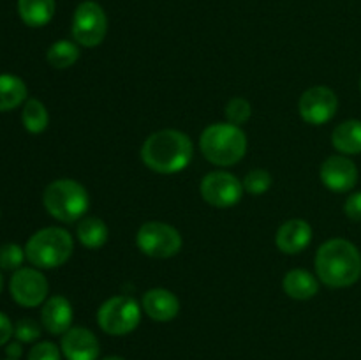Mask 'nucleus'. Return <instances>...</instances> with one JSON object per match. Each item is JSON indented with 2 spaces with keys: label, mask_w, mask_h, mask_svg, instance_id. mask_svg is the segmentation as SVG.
Segmentation results:
<instances>
[{
  "label": "nucleus",
  "mask_w": 361,
  "mask_h": 360,
  "mask_svg": "<svg viewBox=\"0 0 361 360\" xmlns=\"http://www.w3.org/2000/svg\"><path fill=\"white\" fill-rule=\"evenodd\" d=\"M141 161L161 175H175L189 168L194 157V143L189 134L178 129L152 133L141 147Z\"/></svg>",
  "instance_id": "1"
},
{
  "label": "nucleus",
  "mask_w": 361,
  "mask_h": 360,
  "mask_svg": "<svg viewBox=\"0 0 361 360\" xmlns=\"http://www.w3.org/2000/svg\"><path fill=\"white\" fill-rule=\"evenodd\" d=\"M316 275L328 288H349L361 277V253L345 239H330L316 253Z\"/></svg>",
  "instance_id": "2"
},
{
  "label": "nucleus",
  "mask_w": 361,
  "mask_h": 360,
  "mask_svg": "<svg viewBox=\"0 0 361 360\" xmlns=\"http://www.w3.org/2000/svg\"><path fill=\"white\" fill-rule=\"evenodd\" d=\"M247 134L229 122H215L200 136V150L215 166H233L247 154Z\"/></svg>",
  "instance_id": "3"
},
{
  "label": "nucleus",
  "mask_w": 361,
  "mask_h": 360,
  "mask_svg": "<svg viewBox=\"0 0 361 360\" xmlns=\"http://www.w3.org/2000/svg\"><path fill=\"white\" fill-rule=\"evenodd\" d=\"M74 239L67 229L48 226L35 232L25 244L27 260L39 270L59 268L73 256Z\"/></svg>",
  "instance_id": "4"
},
{
  "label": "nucleus",
  "mask_w": 361,
  "mask_h": 360,
  "mask_svg": "<svg viewBox=\"0 0 361 360\" xmlns=\"http://www.w3.org/2000/svg\"><path fill=\"white\" fill-rule=\"evenodd\" d=\"M42 205L60 222H78L90 208V196L83 184L73 179L53 180L42 193Z\"/></svg>",
  "instance_id": "5"
},
{
  "label": "nucleus",
  "mask_w": 361,
  "mask_h": 360,
  "mask_svg": "<svg viewBox=\"0 0 361 360\" xmlns=\"http://www.w3.org/2000/svg\"><path fill=\"white\" fill-rule=\"evenodd\" d=\"M141 309L136 299L129 295H116L101 304L97 311V323L108 335H127L141 323Z\"/></svg>",
  "instance_id": "6"
},
{
  "label": "nucleus",
  "mask_w": 361,
  "mask_h": 360,
  "mask_svg": "<svg viewBox=\"0 0 361 360\" xmlns=\"http://www.w3.org/2000/svg\"><path fill=\"white\" fill-rule=\"evenodd\" d=\"M136 246L147 256L166 260L176 256L182 251L183 239L175 226L162 221H148L137 229Z\"/></svg>",
  "instance_id": "7"
},
{
  "label": "nucleus",
  "mask_w": 361,
  "mask_h": 360,
  "mask_svg": "<svg viewBox=\"0 0 361 360\" xmlns=\"http://www.w3.org/2000/svg\"><path fill=\"white\" fill-rule=\"evenodd\" d=\"M73 39L83 48H95L108 34V16L101 4L95 0H83L78 4L71 23Z\"/></svg>",
  "instance_id": "8"
},
{
  "label": "nucleus",
  "mask_w": 361,
  "mask_h": 360,
  "mask_svg": "<svg viewBox=\"0 0 361 360\" xmlns=\"http://www.w3.org/2000/svg\"><path fill=\"white\" fill-rule=\"evenodd\" d=\"M200 193L208 205L215 208H231L238 205L243 198V184L233 173L217 169L203 176Z\"/></svg>",
  "instance_id": "9"
},
{
  "label": "nucleus",
  "mask_w": 361,
  "mask_h": 360,
  "mask_svg": "<svg viewBox=\"0 0 361 360\" xmlns=\"http://www.w3.org/2000/svg\"><path fill=\"white\" fill-rule=\"evenodd\" d=\"M9 292L18 306L37 307L48 300L49 284L39 268L21 267L11 277Z\"/></svg>",
  "instance_id": "10"
},
{
  "label": "nucleus",
  "mask_w": 361,
  "mask_h": 360,
  "mask_svg": "<svg viewBox=\"0 0 361 360\" xmlns=\"http://www.w3.org/2000/svg\"><path fill=\"white\" fill-rule=\"evenodd\" d=\"M338 109V97L330 87L317 85L310 87L302 94L298 101V112L303 122L310 126H323L328 124Z\"/></svg>",
  "instance_id": "11"
},
{
  "label": "nucleus",
  "mask_w": 361,
  "mask_h": 360,
  "mask_svg": "<svg viewBox=\"0 0 361 360\" xmlns=\"http://www.w3.org/2000/svg\"><path fill=\"white\" fill-rule=\"evenodd\" d=\"M358 168L349 155H330L319 168V179L334 193H349L358 184Z\"/></svg>",
  "instance_id": "12"
},
{
  "label": "nucleus",
  "mask_w": 361,
  "mask_h": 360,
  "mask_svg": "<svg viewBox=\"0 0 361 360\" xmlns=\"http://www.w3.org/2000/svg\"><path fill=\"white\" fill-rule=\"evenodd\" d=\"M60 349L67 360H97L101 346L90 328L71 327L60 341Z\"/></svg>",
  "instance_id": "13"
},
{
  "label": "nucleus",
  "mask_w": 361,
  "mask_h": 360,
  "mask_svg": "<svg viewBox=\"0 0 361 360\" xmlns=\"http://www.w3.org/2000/svg\"><path fill=\"white\" fill-rule=\"evenodd\" d=\"M312 226L305 219H288L275 233V246L284 254H300L312 242Z\"/></svg>",
  "instance_id": "14"
},
{
  "label": "nucleus",
  "mask_w": 361,
  "mask_h": 360,
  "mask_svg": "<svg viewBox=\"0 0 361 360\" xmlns=\"http://www.w3.org/2000/svg\"><path fill=\"white\" fill-rule=\"evenodd\" d=\"M141 307L148 318L159 323H168L175 320L180 313V300L173 292L166 288H152L145 292Z\"/></svg>",
  "instance_id": "15"
},
{
  "label": "nucleus",
  "mask_w": 361,
  "mask_h": 360,
  "mask_svg": "<svg viewBox=\"0 0 361 360\" xmlns=\"http://www.w3.org/2000/svg\"><path fill=\"white\" fill-rule=\"evenodd\" d=\"M74 311L69 300L62 295H53L42 304L41 323L51 335H63L73 327Z\"/></svg>",
  "instance_id": "16"
},
{
  "label": "nucleus",
  "mask_w": 361,
  "mask_h": 360,
  "mask_svg": "<svg viewBox=\"0 0 361 360\" xmlns=\"http://www.w3.org/2000/svg\"><path fill=\"white\" fill-rule=\"evenodd\" d=\"M319 279L305 268H293L282 279L286 295L293 300H310L319 292Z\"/></svg>",
  "instance_id": "17"
},
{
  "label": "nucleus",
  "mask_w": 361,
  "mask_h": 360,
  "mask_svg": "<svg viewBox=\"0 0 361 360\" xmlns=\"http://www.w3.org/2000/svg\"><path fill=\"white\" fill-rule=\"evenodd\" d=\"M331 145L342 155L361 154V120L351 119L338 124L331 133Z\"/></svg>",
  "instance_id": "18"
},
{
  "label": "nucleus",
  "mask_w": 361,
  "mask_h": 360,
  "mask_svg": "<svg viewBox=\"0 0 361 360\" xmlns=\"http://www.w3.org/2000/svg\"><path fill=\"white\" fill-rule=\"evenodd\" d=\"M55 0H18V14L27 27L41 28L53 20Z\"/></svg>",
  "instance_id": "19"
},
{
  "label": "nucleus",
  "mask_w": 361,
  "mask_h": 360,
  "mask_svg": "<svg viewBox=\"0 0 361 360\" xmlns=\"http://www.w3.org/2000/svg\"><path fill=\"white\" fill-rule=\"evenodd\" d=\"M28 88L16 74H0V113L13 112L25 104Z\"/></svg>",
  "instance_id": "20"
},
{
  "label": "nucleus",
  "mask_w": 361,
  "mask_h": 360,
  "mask_svg": "<svg viewBox=\"0 0 361 360\" xmlns=\"http://www.w3.org/2000/svg\"><path fill=\"white\" fill-rule=\"evenodd\" d=\"M76 236L87 249H101L109 239L108 224L101 217H83L78 221Z\"/></svg>",
  "instance_id": "21"
},
{
  "label": "nucleus",
  "mask_w": 361,
  "mask_h": 360,
  "mask_svg": "<svg viewBox=\"0 0 361 360\" xmlns=\"http://www.w3.org/2000/svg\"><path fill=\"white\" fill-rule=\"evenodd\" d=\"M78 59H80V44L67 39L53 42L46 52V60L53 69H69L78 62Z\"/></svg>",
  "instance_id": "22"
},
{
  "label": "nucleus",
  "mask_w": 361,
  "mask_h": 360,
  "mask_svg": "<svg viewBox=\"0 0 361 360\" xmlns=\"http://www.w3.org/2000/svg\"><path fill=\"white\" fill-rule=\"evenodd\" d=\"M21 124L30 134L44 133L49 124V113L39 99H27L21 109Z\"/></svg>",
  "instance_id": "23"
},
{
  "label": "nucleus",
  "mask_w": 361,
  "mask_h": 360,
  "mask_svg": "<svg viewBox=\"0 0 361 360\" xmlns=\"http://www.w3.org/2000/svg\"><path fill=\"white\" fill-rule=\"evenodd\" d=\"M243 184V191L252 196H261V194L268 193L274 184V179H271L270 172L263 168H256V169H250L249 173L245 175V179L242 180Z\"/></svg>",
  "instance_id": "24"
},
{
  "label": "nucleus",
  "mask_w": 361,
  "mask_h": 360,
  "mask_svg": "<svg viewBox=\"0 0 361 360\" xmlns=\"http://www.w3.org/2000/svg\"><path fill=\"white\" fill-rule=\"evenodd\" d=\"M252 116V104L245 97H233L226 104V119L233 126L242 127Z\"/></svg>",
  "instance_id": "25"
},
{
  "label": "nucleus",
  "mask_w": 361,
  "mask_h": 360,
  "mask_svg": "<svg viewBox=\"0 0 361 360\" xmlns=\"http://www.w3.org/2000/svg\"><path fill=\"white\" fill-rule=\"evenodd\" d=\"M25 260H27L25 247L18 246V244H4V246H0V270H20Z\"/></svg>",
  "instance_id": "26"
},
{
  "label": "nucleus",
  "mask_w": 361,
  "mask_h": 360,
  "mask_svg": "<svg viewBox=\"0 0 361 360\" xmlns=\"http://www.w3.org/2000/svg\"><path fill=\"white\" fill-rule=\"evenodd\" d=\"M14 337L20 342H35L41 337V325L30 318H23L14 325Z\"/></svg>",
  "instance_id": "27"
},
{
  "label": "nucleus",
  "mask_w": 361,
  "mask_h": 360,
  "mask_svg": "<svg viewBox=\"0 0 361 360\" xmlns=\"http://www.w3.org/2000/svg\"><path fill=\"white\" fill-rule=\"evenodd\" d=\"M27 360H62V349L51 341H41L32 346Z\"/></svg>",
  "instance_id": "28"
},
{
  "label": "nucleus",
  "mask_w": 361,
  "mask_h": 360,
  "mask_svg": "<svg viewBox=\"0 0 361 360\" xmlns=\"http://www.w3.org/2000/svg\"><path fill=\"white\" fill-rule=\"evenodd\" d=\"M344 212L351 221L361 222V191L349 194L344 203Z\"/></svg>",
  "instance_id": "29"
},
{
  "label": "nucleus",
  "mask_w": 361,
  "mask_h": 360,
  "mask_svg": "<svg viewBox=\"0 0 361 360\" xmlns=\"http://www.w3.org/2000/svg\"><path fill=\"white\" fill-rule=\"evenodd\" d=\"M14 335V325L11 323L9 318L0 313V346H6L9 339Z\"/></svg>",
  "instance_id": "30"
},
{
  "label": "nucleus",
  "mask_w": 361,
  "mask_h": 360,
  "mask_svg": "<svg viewBox=\"0 0 361 360\" xmlns=\"http://www.w3.org/2000/svg\"><path fill=\"white\" fill-rule=\"evenodd\" d=\"M6 355H7V359H11V360H20V356L23 355V346H21V342L20 341L7 342Z\"/></svg>",
  "instance_id": "31"
},
{
  "label": "nucleus",
  "mask_w": 361,
  "mask_h": 360,
  "mask_svg": "<svg viewBox=\"0 0 361 360\" xmlns=\"http://www.w3.org/2000/svg\"><path fill=\"white\" fill-rule=\"evenodd\" d=\"M101 360H126V359H122V356H118V355H109V356H104V359H101Z\"/></svg>",
  "instance_id": "32"
},
{
  "label": "nucleus",
  "mask_w": 361,
  "mask_h": 360,
  "mask_svg": "<svg viewBox=\"0 0 361 360\" xmlns=\"http://www.w3.org/2000/svg\"><path fill=\"white\" fill-rule=\"evenodd\" d=\"M4 289V277H2V272H0V293H2Z\"/></svg>",
  "instance_id": "33"
},
{
  "label": "nucleus",
  "mask_w": 361,
  "mask_h": 360,
  "mask_svg": "<svg viewBox=\"0 0 361 360\" xmlns=\"http://www.w3.org/2000/svg\"><path fill=\"white\" fill-rule=\"evenodd\" d=\"M360 92H361V80H360Z\"/></svg>",
  "instance_id": "34"
},
{
  "label": "nucleus",
  "mask_w": 361,
  "mask_h": 360,
  "mask_svg": "<svg viewBox=\"0 0 361 360\" xmlns=\"http://www.w3.org/2000/svg\"><path fill=\"white\" fill-rule=\"evenodd\" d=\"M7 360H11V359H7Z\"/></svg>",
  "instance_id": "35"
}]
</instances>
